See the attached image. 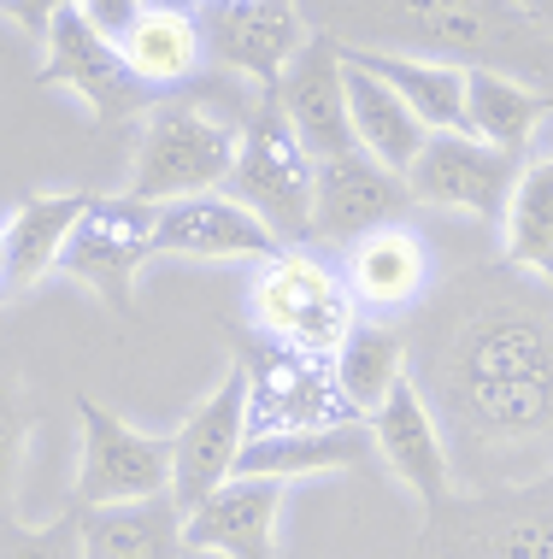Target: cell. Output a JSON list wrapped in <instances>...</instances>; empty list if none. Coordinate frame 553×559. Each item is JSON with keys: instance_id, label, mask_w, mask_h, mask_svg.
<instances>
[{"instance_id": "d4e9b609", "label": "cell", "mask_w": 553, "mask_h": 559, "mask_svg": "<svg viewBox=\"0 0 553 559\" xmlns=\"http://www.w3.org/2000/svg\"><path fill=\"white\" fill-rule=\"evenodd\" d=\"M365 78L395 88L424 130H466V71L436 59H400V53H341Z\"/></svg>"}, {"instance_id": "7a4b0ae2", "label": "cell", "mask_w": 553, "mask_h": 559, "mask_svg": "<svg viewBox=\"0 0 553 559\" xmlns=\"http://www.w3.org/2000/svg\"><path fill=\"white\" fill-rule=\"evenodd\" d=\"M312 36L341 53H400L459 71H501L553 95V36L513 0H294Z\"/></svg>"}, {"instance_id": "d6986e66", "label": "cell", "mask_w": 553, "mask_h": 559, "mask_svg": "<svg viewBox=\"0 0 553 559\" xmlns=\"http://www.w3.org/2000/svg\"><path fill=\"white\" fill-rule=\"evenodd\" d=\"M365 425H371V448H377V460L418 495V507H424V512H436L447 495H454V472H447L442 430H436V418H430L424 395L412 389V377H400L395 395L383 401V413H371Z\"/></svg>"}, {"instance_id": "7c38bea8", "label": "cell", "mask_w": 553, "mask_h": 559, "mask_svg": "<svg viewBox=\"0 0 553 559\" xmlns=\"http://www.w3.org/2000/svg\"><path fill=\"white\" fill-rule=\"evenodd\" d=\"M194 24H201V53H213L253 88H277L289 59L312 36L294 0H201Z\"/></svg>"}, {"instance_id": "836d02e7", "label": "cell", "mask_w": 553, "mask_h": 559, "mask_svg": "<svg viewBox=\"0 0 553 559\" xmlns=\"http://www.w3.org/2000/svg\"><path fill=\"white\" fill-rule=\"evenodd\" d=\"M177 559H218V554H194V548H183V554H177Z\"/></svg>"}, {"instance_id": "ffe728a7", "label": "cell", "mask_w": 553, "mask_h": 559, "mask_svg": "<svg viewBox=\"0 0 553 559\" xmlns=\"http://www.w3.org/2000/svg\"><path fill=\"white\" fill-rule=\"evenodd\" d=\"M377 448H371V425H330V430H277V436H248L236 453L230 477H330V472H371Z\"/></svg>"}, {"instance_id": "4316f807", "label": "cell", "mask_w": 553, "mask_h": 559, "mask_svg": "<svg viewBox=\"0 0 553 559\" xmlns=\"http://www.w3.org/2000/svg\"><path fill=\"white\" fill-rule=\"evenodd\" d=\"M501 260L553 283V154L518 165V183L501 213Z\"/></svg>"}, {"instance_id": "2e32d148", "label": "cell", "mask_w": 553, "mask_h": 559, "mask_svg": "<svg viewBox=\"0 0 553 559\" xmlns=\"http://www.w3.org/2000/svg\"><path fill=\"white\" fill-rule=\"evenodd\" d=\"M341 283H348L353 307L371 319H400L430 295V241L412 230L407 218L365 230L360 241L341 248Z\"/></svg>"}, {"instance_id": "8992f818", "label": "cell", "mask_w": 553, "mask_h": 559, "mask_svg": "<svg viewBox=\"0 0 553 559\" xmlns=\"http://www.w3.org/2000/svg\"><path fill=\"white\" fill-rule=\"evenodd\" d=\"M236 130H242V118H218L213 107H194V100H159L142 124L124 194L166 206V201L224 189L236 159Z\"/></svg>"}, {"instance_id": "4fadbf2b", "label": "cell", "mask_w": 553, "mask_h": 559, "mask_svg": "<svg viewBox=\"0 0 553 559\" xmlns=\"http://www.w3.org/2000/svg\"><path fill=\"white\" fill-rule=\"evenodd\" d=\"M248 442V383L242 366L218 377V389L206 395L183 425L171 430V507L189 512L236 472V453Z\"/></svg>"}, {"instance_id": "484cf974", "label": "cell", "mask_w": 553, "mask_h": 559, "mask_svg": "<svg viewBox=\"0 0 553 559\" xmlns=\"http://www.w3.org/2000/svg\"><path fill=\"white\" fill-rule=\"evenodd\" d=\"M118 53L147 88H177L201 71V24L183 7H142L118 36Z\"/></svg>"}, {"instance_id": "ac0fdd59", "label": "cell", "mask_w": 553, "mask_h": 559, "mask_svg": "<svg viewBox=\"0 0 553 559\" xmlns=\"http://www.w3.org/2000/svg\"><path fill=\"white\" fill-rule=\"evenodd\" d=\"M277 248L282 241L248 206H236L218 189L154 206V253H171V260H248V265H260Z\"/></svg>"}, {"instance_id": "7402d4cb", "label": "cell", "mask_w": 553, "mask_h": 559, "mask_svg": "<svg viewBox=\"0 0 553 559\" xmlns=\"http://www.w3.org/2000/svg\"><path fill=\"white\" fill-rule=\"evenodd\" d=\"M83 559H177L183 554V512L171 495L130 507H77Z\"/></svg>"}, {"instance_id": "277c9868", "label": "cell", "mask_w": 553, "mask_h": 559, "mask_svg": "<svg viewBox=\"0 0 553 559\" xmlns=\"http://www.w3.org/2000/svg\"><path fill=\"white\" fill-rule=\"evenodd\" d=\"M218 194L248 206L282 248H306L312 241V159L294 142V130H289V118H282L272 88H253L242 130H236L230 177H224Z\"/></svg>"}, {"instance_id": "30bf717a", "label": "cell", "mask_w": 553, "mask_h": 559, "mask_svg": "<svg viewBox=\"0 0 553 559\" xmlns=\"http://www.w3.org/2000/svg\"><path fill=\"white\" fill-rule=\"evenodd\" d=\"M77 507H130L171 489V436H147L107 413L100 401H77Z\"/></svg>"}, {"instance_id": "9a60e30c", "label": "cell", "mask_w": 553, "mask_h": 559, "mask_svg": "<svg viewBox=\"0 0 553 559\" xmlns=\"http://www.w3.org/2000/svg\"><path fill=\"white\" fill-rule=\"evenodd\" d=\"M272 95H277V107H282L294 142L306 147L312 165L353 154L348 88H341V48L330 36H306V48L289 59V71L277 78Z\"/></svg>"}, {"instance_id": "1f68e13d", "label": "cell", "mask_w": 553, "mask_h": 559, "mask_svg": "<svg viewBox=\"0 0 553 559\" xmlns=\"http://www.w3.org/2000/svg\"><path fill=\"white\" fill-rule=\"evenodd\" d=\"M65 7H77V0H0V12H7V19H19V29H24V36H36V41L48 36V24Z\"/></svg>"}, {"instance_id": "4dcf8cb0", "label": "cell", "mask_w": 553, "mask_h": 559, "mask_svg": "<svg viewBox=\"0 0 553 559\" xmlns=\"http://www.w3.org/2000/svg\"><path fill=\"white\" fill-rule=\"evenodd\" d=\"M77 12H83V24L95 29V36L118 41V36H124L130 24H136L142 0H77Z\"/></svg>"}, {"instance_id": "44dd1931", "label": "cell", "mask_w": 553, "mask_h": 559, "mask_svg": "<svg viewBox=\"0 0 553 559\" xmlns=\"http://www.w3.org/2000/svg\"><path fill=\"white\" fill-rule=\"evenodd\" d=\"M83 206L88 189H53V194H24L19 213L0 218V283L12 295L36 289L48 271H59V253H65Z\"/></svg>"}, {"instance_id": "83f0119b", "label": "cell", "mask_w": 553, "mask_h": 559, "mask_svg": "<svg viewBox=\"0 0 553 559\" xmlns=\"http://www.w3.org/2000/svg\"><path fill=\"white\" fill-rule=\"evenodd\" d=\"M330 371H336L341 401H348L360 418L383 413V401L395 395V383L407 377V336H400V330H388L383 319L377 324L360 319V324H353V336L336 347Z\"/></svg>"}, {"instance_id": "8fae6325", "label": "cell", "mask_w": 553, "mask_h": 559, "mask_svg": "<svg viewBox=\"0 0 553 559\" xmlns=\"http://www.w3.org/2000/svg\"><path fill=\"white\" fill-rule=\"evenodd\" d=\"M518 165L525 159L501 154V147L477 142L466 130H430L400 177H407L412 206H442V213H471L483 224H501Z\"/></svg>"}, {"instance_id": "5b68a950", "label": "cell", "mask_w": 553, "mask_h": 559, "mask_svg": "<svg viewBox=\"0 0 553 559\" xmlns=\"http://www.w3.org/2000/svg\"><path fill=\"white\" fill-rule=\"evenodd\" d=\"M248 319L260 330V342L312 359H336V347L360 324V307H353L341 271L312 260L306 248H277L248 277Z\"/></svg>"}, {"instance_id": "d6a6232c", "label": "cell", "mask_w": 553, "mask_h": 559, "mask_svg": "<svg viewBox=\"0 0 553 559\" xmlns=\"http://www.w3.org/2000/svg\"><path fill=\"white\" fill-rule=\"evenodd\" d=\"M513 7H518V12H525V19H530V24H542V29H548V36H553V0H513Z\"/></svg>"}, {"instance_id": "ba28073f", "label": "cell", "mask_w": 553, "mask_h": 559, "mask_svg": "<svg viewBox=\"0 0 553 559\" xmlns=\"http://www.w3.org/2000/svg\"><path fill=\"white\" fill-rule=\"evenodd\" d=\"M242 383H248V436H277V430H330V425H353V406L341 401L330 359L312 354H289L253 336L242 354Z\"/></svg>"}, {"instance_id": "9c48e42d", "label": "cell", "mask_w": 553, "mask_h": 559, "mask_svg": "<svg viewBox=\"0 0 553 559\" xmlns=\"http://www.w3.org/2000/svg\"><path fill=\"white\" fill-rule=\"evenodd\" d=\"M41 48H48V59H41V83L77 95L95 124H130V118H147L159 107V88H147L136 71L124 66L118 41L95 36L77 7H65L48 24Z\"/></svg>"}, {"instance_id": "603a6c76", "label": "cell", "mask_w": 553, "mask_h": 559, "mask_svg": "<svg viewBox=\"0 0 553 559\" xmlns=\"http://www.w3.org/2000/svg\"><path fill=\"white\" fill-rule=\"evenodd\" d=\"M553 118V95L501 78V71H466V135L501 147L513 159H530V142Z\"/></svg>"}, {"instance_id": "cb8c5ba5", "label": "cell", "mask_w": 553, "mask_h": 559, "mask_svg": "<svg viewBox=\"0 0 553 559\" xmlns=\"http://www.w3.org/2000/svg\"><path fill=\"white\" fill-rule=\"evenodd\" d=\"M341 88H348V124H353V147L371 154L377 165L388 171H407L412 154L424 147V124L412 118V107L395 95V88H383L377 78H365L360 66H348L341 59Z\"/></svg>"}, {"instance_id": "6da1fadb", "label": "cell", "mask_w": 553, "mask_h": 559, "mask_svg": "<svg viewBox=\"0 0 553 559\" xmlns=\"http://www.w3.org/2000/svg\"><path fill=\"white\" fill-rule=\"evenodd\" d=\"M400 336L454 489L553 472V283L506 260L466 265L442 289L430 283Z\"/></svg>"}, {"instance_id": "f1b7e54d", "label": "cell", "mask_w": 553, "mask_h": 559, "mask_svg": "<svg viewBox=\"0 0 553 559\" xmlns=\"http://www.w3.org/2000/svg\"><path fill=\"white\" fill-rule=\"evenodd\" d=\"M24 448H29V395H24L19 366L0 354V519H12V495H19Z\"/></svg>"}, {"instance_id": "52a82bcc", "label": "cell", "mask_w": 553, "mask_h": 559, "mask_svg": "<svg viewBox=\"0 0 553 559\" xmlns=\"http://www.w3.org/2000/svg\"><path fill=\"white\" fill-rule=\"evenodd\" d=\"M154 260V206L136 194H88L83 218L59 253V271L100 295L118 319L136 312V271Z\"/></svg>"}, {"instance_id": "5bb4252c", "label": "cell", "mask_w": 553, "mask_h": 559, "mask_svg": "<svg viewBox=\"0 0 553 559\" xmlns=\"http://www.w3.org/2000/svg\"><path fill=\"white\" fill-rule=\"evenodd\" d=\"M412 213L407 177L377 165L371 154H341V159H318L312 165V241H330V248H348L365 230H383V224H400Z\"/></svg>"}, {"instance_id": "e0dca14e", "label": "cell", "mask_w": 553, "mask_h": 559, "mask_svg": "<svg viewBox=\"0 0 553 559\" xmlns=\"http://www.w3.org/2000/svg\"><path fill=\"white\" fill-rule=\"evenodd\" d=\"M277 477H224L201 507L183 512V548L218 559H277V519H282Z\"/></svg>"}, {"instance_id": "f546056e", "label": "cell", "mask_w": 553, "mask_h": 559, "mask_svg": "<svg viewBox=\"0 0 553 559\" xmlns=\"http://www.w3.org/2000/svg\"><path fill=\"white\" fill-rule=\"evenodd\" d=\"M0 559H83L77 542V507H65L48 524L0 519Z\"/></svg>"}, {"instance_id": "3957f363", "label": "cell", "mask_w": 553, "mask_h": 559, "mask_svg": "<svg viewBox=\"0 0 553 559\" xmlns=\"http://www.w3.org/2000/svg\"><path fill=\"white\" fill-rule=\"evenodd\" d=\"M412 559H553V472L506 489H454L424 512Z\"/></svg>"}]
</instances>
